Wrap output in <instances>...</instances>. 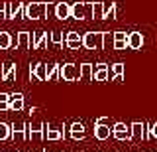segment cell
<instances>
[{"instance_id":"cell-1","label":"cell","mask_w":157,"mask_h":152,"mask_svg":"<svg viewBox=\"0 0 157 152\" xmlns=\"http://www.w3.org/2000/svg\"><path fill=\"white\" fill-rule=\"evenodd\" d=\"M47 2H29L26 8H24V16L29 18V20H43L47 16Z\"/></svg>"},{"instance_id":"cell-2","label":"cell","mask_w":157,"mask_h":152,"mask_svg":"<svg viewBox=\"0 0 157 152\" xmlns=\"http://www.w3.org/2000/svg\"><path fill=\"white\" fill-rule=\"evenodd\" d=\"M71 18H75V20L92 18V2H75L71 6Z\"/></svg>"},{"instance_id":"cell-3","label":"cell","mask_w":157,"mask_h":152,"mask_svg":"<svg viewBox=\"0 0 157 152\" xmlns=\"http://www.w3.org/2000/svg\"><path fill=\"white\" fill-rule=\"evenodd\" d=\"M102 40H104V32H86L82 36V47H86V50H102Z\"/></svg>"},{"instance_id":"cell-4","label":"cell","mask_w":157,"mask_h":152,"mask_svg":"<svg viewBox=\"0 0 157 152\" xmlns=\"http://www.w3.org/2000/svg\"><path fill=\"white\" fill-rule=\"evenodd\" d=\"M59 77H61L63 81H78L81 79V67H77L75 63H65V65H61V69H59Z\"/></svg>"},{"instance_id":"cell-5","label":"cell","mask_w":157,"mask_h":152,"mask_svg":"<svg viewBox=\"0 0 157 152\" xmlns=\"http://www.w3.org/2000/svg\"><path fill=\"white\" fill-rule=\"evenodd\" d=\"M110 134H112V129L108 126L106 117L96 119V122H94V136H96V140H106V138H110Z\"/></svg>"},{"instance_id":"cell-6","label":"cell","mask_w":157,"mask_h":152,"mask_svg":"<svg viewBox=\"0 0 157 152\" xmlns=\"http://www.w3.org/2000/svg\"><path fill=\"white\" fill-rule=\"evenodd\" d=\"M112 136L116 140H132V126L124 125V122H116L112 126Z\"/></svg>"},{"instance_id":"cell-7","label":"cell","mask_w":157,"mask_h":152,"mask_svg":"<svg viewBox=\"0 0 157 152\" xmlns=\"http://www.w3.org/2000/svg\"><path fill=\"white\" fill-rule=\"evenodd\" d=\"M12 132H10V138L14 142H22V140H28V122H22V125H12L10 126Z\"/></svg>"},{"instance_id":"cell-8","label":"cell","mask_w":157,"mask_h":152,"mask_svg":"<svg viewBox=\"0 0 157 152\" xmlns=\"http://www.w3.org/2000/svg\"><path fill=\"white\" fill-rule=\"evenodd\" d=\"M124 71H126L124 63H114V65L108 67V75H110L108 79H112L116 83H122V81H124Z\"/></svg>"},{"instance_id":"cell-9","label":"cell","mask_w":157,"mask_h":152,"mask_svg":"<svg viewBox=\"0 0 157 152\" xmlns=\"http://www.w3.org/2000/svg\"><path fill=\"white\" fill-rule=\"evenodd\" d=\"M108 67L110 65H106V63H98V65L94 67V73H92V81H100V83H104L108 81Z\"/></svg>"},{"instance_id":"cell-10","label":"cell","mask_w":157,"mask_h":152,"mask_svg":"<svg viewBox=\"0 0 157 152\" xmlns=\"http://www.w3.org/2000/svg\"><path fill=\"white\" fill-rule=\"evenodd\" d=\"M69 136H71L73 140H82L86 136V129L81 125V122H73L71 129H69Z\"/></svg>"},{"instance_id":"cell-11","label":"cell","mask_w":157,"mask_h":152,"mask_svg":"<svg viewBox=\"0 0 157 152\" xmlns=\"http://www.w3.org/2000/svg\"><path fill=\"white\" fill-rule=\"evenodd\" d=\"M29 73H32L37 81H47V65L45 63H36L33 67H29Z\"/></svg>"},{"instance_id":"cell-12","label":"cell","mask_w":157,"mask_h":152,"mask_svg":"<svg viewBox=\"0 0 157 152\" xmlns=\"http://www.w3.org/2000/svg\"><path fill=\"white\" fill-rule=\"evenodd\" d=\"M24 14V4L22 2H6V18H16Z\"/></svg>"},{"instance_id":"cell-13","label":"cell","mask_w":157,"mask_h":152,"mask_svg":"<svg viewBox=\"0 0 157 152\" xmlns=\"http://www.w3.org/2000/svg\"><path fill=\"white\" fill-rule=\"evenodd\" d=\"M141 46H144V36L140 32H132L128 36V47L130 50H141Z\"/></svg>"},{"instance_id":"cell-14","label":"cell","mask_w":157,"mask_h":152,"mask_svg":"<svg viewBox=\"0 0 157 152\" xmlns=\"http://www.w3.org/2000/svg\"><path fill=\"white\" fill-rule=\"evenodd\" d=\"M8 105H10V111H22L24 109V95L22 93H12L8 99Z\"/></svg>"},{"instance_id":"cell-15","label":"cell","mask_w":157,"mask_h":152,"mask_svg":"<svg viewBox=\"0 0 157 152\" xmlns=\"http://www.w3.org/2000/svg\"><path fill=\"white\" fill-rule=\"evenodd\" d=\"M55 18H59V20H67V18H71V6H69L67 2H59L55 6Z\"/></svg>"},{"instance_id":"cell-16","label":"cell","mask_w":157,"mask_h":152,"mask_svg":"<svg viewBox=\"0 0 157 152\" xmlns=\"http://www.w3.org/2000/svg\"><path fill=\"white\" fill-rule=\"evenodd\" d=\"M130 126H132V138H137V140L147 138V136H145V125H144V122L136 121V122H132Z\"/></svg>"},{"instance_id":"cell-17","label":"cell","mask_w":157,"mask_h":152,"mask_svg":"<svg viewBox=\"0 0 157 152\" xmlns=\"http://www.w3.org/2000/svg\"><path fill=\"white\" fill-rule=\"evenodd\" d=\"M128 36L126 32H114V50H126L128 47Z\"/></svg>"},{"instance_id":"cell-18","label":"cell","mask_w":157,"mask_h":152,"mask_svg":"<svg viewBox=\"0 0 157 152\" xmlns=\"http://www.w3.org/2000/svg\"><path fill=\"white\" fill-rule=\"evenodd\" d=\"M33 42V34L29 32H20L18 34V40H16V50L18 47H29Z\"/></svg>"},{"instance_id":"cell-19","label":"cell","mask_w":157,"mask_h":152,"mask_svg":"<svg viewBox=\"0 0 157 152\" xmlns=\"http://www.w3.org/2000/svg\"><path fill=\"white\" fill-rule=\"evenodd\" d=\"M14 77H16V63H4V67H2V81L10 83Z\"/></svg>"},{"instance_id":"cell-20","label":"cell","mask_w":157,"mask_h":152,"mask_svg":"<svg viewBox=\"0 0 157 152\" xmlns=\"http://www.w3.org/2000/svg\"><path fill=\"white\" fill-rule=\"evenodd\" d=\"M92 73H94V65L92 63H82L81 65V79L78 81H92Z\"/></svg>"},{"instance_id":"cell-21","label":"cell","mask_w":157,"mask_h":152,"mask_svg":"<svg viewBox=\"0 0 157 152\" xmlns=\"http://www.w3.org/2000/svg\"><path fill=\"white\" fill-rule=\"evenodd\" d=\"M45 42H47V32H37L33 42H32V46H29V50H39Z\"/></svg>"},{"instance_id":"cell-22","label":"cell","mask_w":157,"mask_h":152,"mask_svg":"<svg viewBox=\"0 0 157 152\" xmlns=\"http://www.w3.org/2000/svg\"><path fill=\"white\" fill-rule=\"evenodd\" d=\"M116 12H118V6H116V2H106L104 4V16H102V20L104 18H116Z\"/></svg>"},{"instance_id":"cell-23","label":"cell","mask_w":157,"mask_h":152,"mask_svg":"<svg viewBox=\"0 0 157 152\" xmlns=\"http://www.w3.org/2000/svg\"><path fill=\"white\" fill-rule=\"evenodd\" d=\"M104 16V2H92V18L102 20Z\"/></svg>"},{"instance_id":"cell-24","label":"cell","mask_w":157,"mask_h":152,"mask_svg":"<svg viewBox=\"0 0 157 152\" xmlns=\"http://www.w3.org/2000/svg\"><path fill=\"white\" fill-rule=\"evenodd\" d=\"M102 50H114V34L104 32V40H102Z\"/></svg>"},{"instance_id":"cell-25","label":"cell","mask_w":157,"mask_h":152,"mask_svg":"<svg viewBox=\"0 0 157 152\" xmlns=\"http://www.w3.org/2000/svg\"><path fill=\"white\" fill-rule=\"evenodd\" d=\"M12 46V36L8 32H0V50H8Z\"/></svg>"},{"instance_id":"cell-26","label":"cell","mask_w":157,"mask_h":152,"mask_svg":"<svg viewBox=\"0 0 157 152\" xmlns=\"http://www.w3.org/2000/svg\"><path fill=\"white\" fill-rule=\"evenodd\" d=\"M61 138H63V132H61V130L49 129V126H47V130H45V140H61Z\"/></svg>"},{"instance_id":"cell-27","label":"cell","mask_w":157,"mask_h":152,"mask_svg":"<svg viewBox=\"0 0 157 152\" xmlns=\"http://www.w3.org/2000/svg\"><path fill=\"white\" fill-rule=\"evenodd\" d=\"M59 69H61V65L59 63H51V65L47 67V81H53L55 77L59 75Z\"/></svg>"},{"instance_id":"cell-28","label":"cell","mask_w":157,"mask_h":152,"mask_svg":"<svg viewBox=\"0 0 157 152\" xmlns=\"http://www.w3.org/2000/svg\"><path fill=\"white\" fill-rule=\"evenodd\" d=\"M10 132H12L10 125H6V122H0V140H8L10 138Z\"/></svg>"},{"instance_id":"cell-29","label":"cell","mask_w":157,"mask_h":152,"mask_svg":"<svg viewBox=\"0 0 157 152\" xmlns=\"http://www.w3.org/2000/svg\"><path fill=\"white\" fill-rule=\"evenodd\" d=\"M67 47L69 50H78V47H82V38L81 40H67Z\"/></svg>"},{"instance_id":"cell-30","label":"cell","mask_w":157,"mask_h":152,"mask_svg":"<svg viewBox=\"0 0 157 152\" xmlns=\"http://www.w3.org/2000/svg\"><path fill=\"white\" fill-rule=\"evenodd\" d=\"M51 42L55 43V46H61L63 43V32H53L51 34Z\"/></svg>"},{"instance_id":"cell-31","label":"cell","mask_w":157,"mask_h":152,"mask_svg":"<svg viewBox=\"0 0 157 152\" xmlns=\"http://www.w3.org/2000/svg\"><path fill=\"white\" fill-rule=\"evenodd\" d=\"M81 38H82V36H81L78 32H69L67 36H65V42H67V40H81Z\"/></svg>"},{"instance_id":"cell-32","label":"cell","mask_w":157,"mask_h":152,"mask_svg":"<svg viewBox=\"0 0 157 152\" xmlns=\"http://www.w3.org/2000/svg\"><path fill=\"white\" fill-rule=\"evenodd\" d=\"M6 18V2H0V20Z\"/></svg>"},{"instance_id":"cell-33","label":"cell","mask_w":157,"mask_h":152,"mask_svg":"<svg viewBox=\"0 0 157 152\" xmlns=\"http://www.w3.org/2000/svg\"><path fill=\"white\" fill-rule=\"evenodd\" d=\"M8 99H10L8 93H0V101H8Z\"/></svg>"},{"instance_id":"cell-34","label":"cell","mask_w":157,"mask_h":152,"mask_svg":"<svg viewBox=\"0 0 157 152\" xmlns=\"http://www.w3.org/2000/svg\"><path fill=\"white\" fill-rule=\"evenodd\" d=\"M151 134L157 136V125H153V129H151Z\"/></svg>"}]
</instances>
